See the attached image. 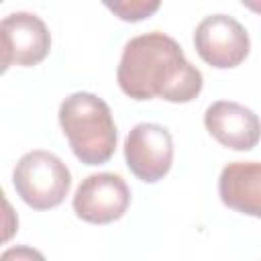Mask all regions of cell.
I'll use <instances>...</instances> for the list:
<instances>
[{
	"instance_id": "6da1fadb",
	"label": "cell",
	"mask_w": 261,
	"mask_h": 261,
	"mask_svg": "<svg viewBox=\"0 0 261 261\" xmlns=\"http://www.w3.org/2000/svg\"><path fill=\"white\" fill-rule=\"evenodd\" d=\"M116 82L133 100L161 98L173 104L192 102L204 86L202 71L186 59L179 43L159 31L133 37L124 45Z\"/></svg>"
},
{
	"instance_id": "7a4b0ae2",
	"label": "cell",
	"mask_w": 261,
	"mask_h": 261,
	"mask_svg": "<svg viewBox=\"0 0 261 261\" xmlns=\"http://www.w3.org/2000/svg\"><path fill=\"white\" fill-rule=\"evenodd\" d=\"M59 124L73 155L86 165H102L116 151L110 106L92 92H73L59 106Z\"/></svg>"
},
{
	"instance_id": "3957f363",
	"label": "cell",
	"mask_w": 261,
	"mask_h": 261,
	"mask_svg": "<svg viewBox=\"0 0 261 261\" xmlns=\"http://www.w3.org/2000/svg\"><path fill=\"white\" fill-rule=\"evenodd\" d=\"M12 186L33 210H51L69 194L71 173L55 153L33 149L16 161Z\"/></svg>"
},
{
	"instance_id": "277c9868",
	"label": "cell",
	"mask_w": 261,
	"mask_h": 261,
	"mask_svg": "<svg viewBox=\"0 0 261 261\" xmlns=\"http://www.w3.org/2000/svg\"><path fill=\"white\" fill-rule=\"evenodd\" d=\"M194 47L202 61L216 69L241 65L251 49L247 29L228 14H210L194 31Z\"/></svg>"
},
{
	"instance_id": "5b68a950",
	"label": "cell",
	"mask_w": 261,
	"mask_h": 261,
	"mask_svg": "<svg viewBox=\"0 0 261 261\" xmlns=\"http://www.w3.org/2000/svg\"><path fill=\"white\" fill-rule=\"evenodd\" d=\"M124 161L135 177L145 184L163 179L173 163L171 133L155 122H139L124 139Z\"/></svg>"
},
{
	"instance_id": "8992f818",
	"label": "cell",
	"mask_w": 261,
	"mask_h": 261,
	"mask_svg": "<svg viewBox=\"0 0 261 261\" xmlns=\"http://www.w3.org/2000/svg\"><path fill=\"white\" fill-rule=\"evenodd\" d=\"M2 71L12 65L33 67L51 51V33L43 18L33 12H10L0 22Z\"/></svg>"
},
{
	"instance_id": "52a82bcc",
	"label": "cell",
	"mask_w": 261,
	"mask_h": 261,
	"mask_svg": "<svg viewBox=\"0 0 261 261\" xmlns=\"http://www.w3.org/2000/svg\"><path fill=\"white\" fill-rule=\"evenodd\" d=\"M73 212L90 224H110L124 216L130 204V190L118 173H92L73 194Z\"/></svg>"
},
{
	"instance_id": "ba28073f",
	"label": "cell",
	"mask_w": 261,
	"mask_h": 261,
	"mask_svg": "<svg viewBox=\"0 0 261 261\" xmlns=\"http://www.w3.org/2000/svg\"><path fill=\"white\" fill-rule=\"evenodd\" d=\"M204 126L222 147L232 151H251L261 141L259 116L239 102H212L204 112Z\"/></svg>"
},
{
	"instance_id": "9c48e42d",
	"label": "cell",
	"mask_w": 261,
	"mask_h": 261,
	"mask_svg": "<svg viewBox=\"0 0 261 261\" xmlns=\"http://www.w3.org/2000/svg\"><path fill=\"white\" fill-rule=\"evenodd\" d=\"M218 196L230 210L261 218V161L226 163L218 177Z\"/></svg>"
},
{
	"instance_id": "30bf717a",
	"label": "cell",
	"mask_w": 261,
	"mask_h": 261,
	"mask_svg": "<svg viewBox=\"0 0 261 261\" xmlns=\"http://www.w3.org/2000/svg\"><path fill=\"white\" fill-rule=\"evenodd\" d=\"M159 2H145V0H122V2H106V8L112 10L120 20L137 22L143 18H149L159 10Z\"/></svg>"
},
{
	"instance_id": "8fae6325",
	"label": "cell",
	"mask_w": 261,
	"mask_h": 261,
	"mask_svg": "<svg viewBox=\"0 0 261 261\" xmlns=\"http://www.w3.org/2000/svg\"><path fill=\"white\" fill-rule=\"evenodd\" d=\"M0 261H47V259L41 251L29 245H14V247H8L0 255Z\"/></svg>"
}]
</instances>
